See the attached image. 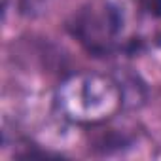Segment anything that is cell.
Here are the masks:
<instances>
[{"label": "cell", "instance_id": "cell-1", "mask_svg": "<svg viewBox=\"0 0 161 161\" xmlns=\"http://www.w3.org/2000/svg\"><path fill=\"white\" fill-rule=\"evenodd\" d=\"M57 110L80 125H97L114 118L123 106L121 82L95 72H78L66 78L55 95Z\"/></svg>", "mask_w": 161, "mask_h": 161}, {"label": "cell", "instance_id": "cell-2", "mask_svg": "<svg viewBox=\"0 0 161 161\" xmlns=\"http://www.w3.org/2000/svg\"><path fill=\"white\" fill-rule=\"evenodd\" d=\"M140 2H142V8L148 14H152L155 17H161V0H140Z\"/></svg>", "mask_w": 161, "mask_h": 161}]
</instances>
